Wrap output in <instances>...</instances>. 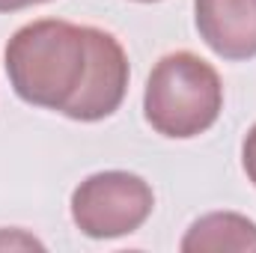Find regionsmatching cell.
<instances>
[{
  "mask_svg": "<svg viewBox=\"0 0 256 253\" xmlns=\"http://www.w3.org/2000/svg\"><path fill=\"white\" fill-rule=\"evenodd\" d=\"M134 3H158V0H134Z\"/></svg>",
  "mask_w": 256,
  "mask_h": 253,
  "instance_id": "10",
  "label": "cell"
},
{
  "mask_svg": "<svg viewBox=\"0 0 256 253\" xmlns=\"http://www.w3.org/2000/svg\"><path fill=\"white\" fill-rule=\"evenodd\" d=\"M39 3H48V0H0V12H18V9L39 6Z\"/></svg>",
  "mask_w": 256,
  "mask_h": 253,
  "instance_id": "9",
  "label": "cell"
},
{
  "mask_svg": "<svg viewBox=\"0 0 256 253\" xmlns=\"http://www.w3.org/2000/svg\"><path fill=\"white\" fill-rule=\"evenodd\" d=\"M194 24L218 57H256V0H194Z\"/></svg>",
  "mask_w": 256,
  "mask_h": 253,
  "instance_id": "5",
  "label": "cell"
},
{
  "mask_svg": "<svg viewBox=\"0 0 256 253\" xmlns=\"http://www.w3.org/2000/svg\"><path fill=\"white\" fill-rule=\"evenodd\" d=\"M3 66L21 102L63 114L86 80V27L60 18L30 21L9 36Z\"/></svg>",
  "mask_w": 256,
  "mask_h": 253,
  "instance_id": "1",
  "label": "cell"
},
{
  "mask_svg": "<svg viewBox=\"0 0 256 253\" xmlns=\"http://www.w3.org/2000/svg\"><path fill=\"white\" fill-rule=\"evenodd\" d=\"M179 248L185 253L256 250V224L238 212H212L188 226Z\"/></svg>",
  "mask_w": 256,
  "mask_h": 253,
  "instance_id": "6",
  "label": "cell"
},
{
  "mask_svg": "<svg viewBox=\"0 0 256 253\" xmlns=\"http://www.w3.org/2000/svg\"><path fill=\"white\" fill-rule=\"evenodd\" d=\"M155 208L152 185L128 170L86 176L72 190V220L86 238H120L137 232Z\"/></svg>",
  "mask_w": 256,
  "mask_h": 253,
  "instance_id": "3",
  "label": "cell"
},
{
  "mask_svg": "<svg viewBox=\"0 0 256 253\" xmlns=\"http://www.w3.org/2000/svg\"><path fill=\"white\" fill-rule=\"evenodd\" d=\"M242 167H244L248 182L256 188V122L250 126V131L244 134V143H242Z\"/></svg>",
  "mask_w": 256,
  "mask_h": 253,
  "instance_id": "8",
  "label": "cell"
},
{
  "mask_svg": "<svg viewBox=\"0 0 256 253\" xmlns=\"http://www.w3.org/2000/svg\"><path fill=\"white\" fill-rule=\"evenodd\" d=\"M224 84L212 63L191 51H173L152 66L143 90V116L161 137L191 140L218 122Z\"/></svg>",
  "mask_w": 256,
  "mask_h": 253,
  "instance_id": "2",
  "label": "cell"
},
{
  "mask_svg": "<svg viewBox=\"0 0 256 253\" xmlns=\"http://www.w3.org/2000/svg\"><path fill=\"white\" fill-rule=\"evenodd\" d=\"M90 42V68L80 92L63 110V116L74 122H98L120 110L128 92V57L120 39L102 27H86Z\"/></svg>",
  "mask_w": 256,
  "mask_h": 253,
  "instance_id": "4",
  "label": "cell"
},
{
  "mask_svg": "<svg viewBox=\"0 0 256 253\" xmlns=\"http://www.w3.org/2000/svg\"><path fill=\"white\" fill-rule=\"evenodd\" d=\"M42 250L45 244L24 230H0V250Z\"/></svg>",
  "mask_w": 256,
  "mask_h": 253,
  "instance_id": "7",
  "label": "cell"
}]
</instances>
